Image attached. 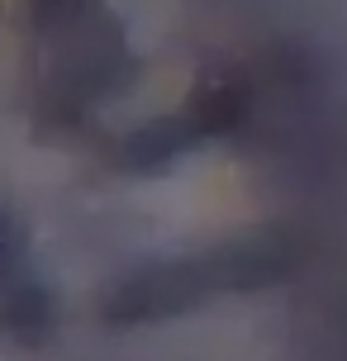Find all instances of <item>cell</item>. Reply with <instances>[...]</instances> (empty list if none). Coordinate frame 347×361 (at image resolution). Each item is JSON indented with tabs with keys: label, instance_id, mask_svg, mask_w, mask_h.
<instances>
[{
	"label": "cell",
	"instance_id": "6da1fadb",
	"mask_svg": "<svg viewBox=\"0 0 347 361\" xmlns=\"http://www.w3.org/2000/svg\"><path fill=\"white\" fill-rule=\"evenodd\" d=\"M286 271V257H276L272 247H229L214 262H171V267L143 271L114 290L110 309L114 319H157V314H171V309L200 305L209 290L219 286H262Z\"/></svg>",
	"mask_w": 347,
	"mask_h": 361
},
{
	"label": "cell",
	"instance_id": "7a4b0ae2",
	"mask_svg": "<svg viewBox=\"0 0 347 361\" xmlns=\"http://www.w3.org/2000/svg\"><path fill=\"white\" fill-rule=\"evenodd\" d=\"M29 5H34L38 24H57V19H72L81 0H29Z\"/></svg>",
	"mask_w": 347,
	"mask_h": 361
}]
</instances>
